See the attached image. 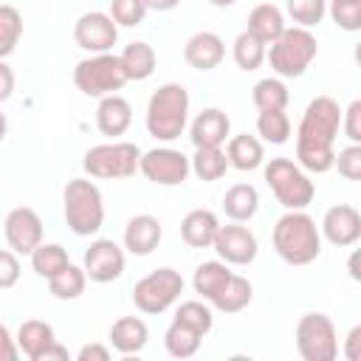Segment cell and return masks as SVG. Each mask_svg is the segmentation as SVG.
<instances>
[{
	"mask_svg": "<svg viewBox=\"0 0 361 361\" xmlns=\"http://www.w3.org/2000/svg\"><path fill=\"white\" fill-rule=\"evenodd\" d=\"M341 130V107L330 96H316L299 121L296 130V161L305 172L322 175L333 169L336 161V135Z\"/></svg>",
	"mask_w": 361,
	"mask_h": 361,
	"instance_id": "6da1fadb",
	"label": "cell"
},
{
	"mask_svg": "<svg viewBox=\"0 0 361 361\" xmlns=\"http://www.w3.org/2000/svg\"><path fill=\"white\" fill-rule=\"evenodd\" d=\"M274 251L288 265H307L322 254V231L302 209H288L274 226Z\"/></svg>",
	"mask_w": 361,
	"mask_h": 361,
	"instance_id": "7a4b0ae2",
	"label": "cell"
},
{
	"mask_svg": "<svg viewBox=\"0 0 361 361\" xmlns=\"http://www.w3.org/2000/svg\"><path fill=\"white\" fill-rule=\"evenodd\" d=\"M189 90L178 82L161 85L147 102V133L158 141H175L186 130Z\"/></svg>",
	"mask_w": 361,
	"mask_h": 361,
	"instance_id": "3957f363",
	"label": "cell"
},
{
	"mask_svg": "<svg viewBox=\"0 0 361 361\" xmlns=\"http://www.w3.org/2000/svg\"><path fill=\"white\" fill-rule=\"evenodd\" d=\"M316 54H319V42L310 34V28H302V25L285 28L265 48V59L271 62V71L285 79L302 76L310 68V62L316 59Z\"/></svg>",
	"mask_w": 361,
	"mask_h": 361,
	"instance_id": "277c9868",
	"label": "cell"
},
{
	"mask_svg": "<svg viewBox=\"0 0 361 361\" xmlns=\"http://www.w3.org/2000/svg\"><path fill=\"white\" fill-rule=\"evenodd\" d=\"M62 203H65V223L73 234L79 237H90L102 228L104 223V200L102 192L93 180L87 178H71L65 183L62 192Z\"/></svg>",
	"mask_w": 361,
	"mask_h": 361,
	"instance_id": "5b68a950",
	"label": "cell"
},
{
	"mask_svg": "<svg viewBox=\"0 0 361 361\" xmlns=\"http://www.w3.org/2000/svg\"><path fill=\"white\" fill-rule=\"evenodd\" d=\"M127 73L121 68V59L116 54H90L87 59H79L73 68V85L90 99L110 96L127 85Z\"/></svg>",
	"mask_w": 361,
	"mask_h": 361,
	"instance_id": "8992f818",
	"label": "cell"
},
{
	"mask_svg": "<svg viewBox=\"0 0 361 361\" xmlns=\"http://www.w3.org/2000/svg\"><path fill=\"white\" fill-rule=\"evenodd\" d=\"M265 183L285 209H305L316 195L313 180L290 158H271L265 164Z\"/></svg>",
	"mask_w": 361,
	"mask_h": 361,
	"instance_id": "52a82bcc",
	"label": "cell"
},
{
	"mask_svg": "<svg viewBox=\"0 0 361 361\" xmlns=\"http://www.w3.org/2000/svg\"><path fill=\"white\" fill-rule=\"evenodd\" d=\"M141 161V149L133 141H113V144H96L85 152L82 166L90 178L102 180H124L133 178Z\"/></svg>",
	"mask_w": 361,
	"mask_h": 361,
	"instance_id": "ba28073f",
	"label": "cell"
},
{
	"mask_svg": "<svg viewBox=\"0 0 361 361\" xmlns=\"http://www.w3.org/2000/svg\"><path fill=\"white\" fill-rule=\"evenodd\" d=\"M183 293V276L175 268H155L144 279L133 285V302L141 313H164L169 310Z\"/></svg>",
	"mask_w": 361,
	"mask_h": 361,
	"instance_id": "9c48e42d",
	"label": "cell"
},
{
	"mask_svg": "<svg viewBox=\"0 0 361 361\" xmlns=\"http://www.w3.org/2000/svg\"><path fill=\"white\" fill-rule=\"evenodd\" d=\"M296 350L305 361H333L338 355V336L324 313H305L296 322Z\"/></svg>",
	"mask_w": 361,
	"mask_h": 361,
	"instance_id": "30bf717a",
	"label": "cell"
},
{
	"mask_svg": "<svg viewBox=\"0 0 361 361\" xmlns=\"http://www.w3.org/2000/svg\"><path fill=\"white\" fill-rule=\"evenodd\" d=\"M138 169L147 180H152L158 186H180L192 172L189 158L172 147H155L149 152H141Z\"/></svg>",
	"mask_w": 361,
	"mask_h": 361,
	"instance_id": "8fae6325",
	"label": "cell"
},
{
	"mask_svg": "<svg viewBox=\"0 0 361 361\" xmlns=\"http://www.w3.org/2000/svg\"><path fill=\"white\" fill-rule=\"evenodd\" d=\"M73 39L87 54H107L118 39V25L104 11H85L73 23Z\"/></svg>",
	"mask_w": 361,
	"mask_h": 361,
	"instance_id": "7c38bea8",
	"label": "cell"
},
{
	"mask_svg": "<svg viewBox=\"0 0 361 361\" xmlns=\"http://www.w3.org/2000/svg\"><path fill=\"white\" fill-rule=\"evenodd\" d=\"M82 268H85V276L90 282H99V285L113 282L124 274V248L116 240H104V237L93 240L85 251Z\"/></svg>",
	"mask_w": 361,
	"mask_h": 361,
	"instance_id": "4fadbf2b",
	"label": "cell"
},
{
	"mask_svg": "<svg viewBox=\"0 0 361 361\" xmlns=\"http://www.w3.org/2000/svg\"><path fill=\"white\" fill-rule=\"evenodd\" d=\"M3 234H6V243L14 254H31L42 243V220L34 209L17 206L6 214Z\"/></svg>",
	"mask_w": 361,
	"mask_h": 361,
	"instance_id": "5bb4252c",
	"label": "cell"
},
{
	"mask_svg": "<svg viewBox=\"0 0 361 361\" xmlns=\"http://www.w3.org/2000/svg\"><path fill=\"white\" fill-rule=\"evenodd\" d=\"M212 248L228 265H248V262L257 259V237L245 226H240L234 220L228 226H220L217 228V237H214Z\"/></svg>",
	"mask_w": 361,
	"mask_h": 361,
	"instance_id": "9a60e30c",
	"label": "cell"
},
{
	"mask_svg": "<svg viewBox=\"0 0 361 361\" xmlns=\"http://www.w3.org/2000/svg\"><path fill=\"white\" fill-rule=\"evenodd\" d=\"M322 234L336 248L355 245L358 237H361V214H358V209H353L347 203L330 206L324 212V217H322Z\"/></svg>",
	"mask_w": 361,
	"mask_h": 361,
	"instance_id": "2e32d148",
	"label": "cell"
},
{
	"mask_svg": "<svg viewBox=\"0 0 361 361\" xmlns=\"http://www.w3.org/2000/svg\"><path fill=\"white\" fill-rule=\"evenodd\" d=\"M226 56V42L214 31H197L183 45V59L195 71H214Z\"/></svg>",
	"mask_w": 361,
	"mask_h": 361,
	"instance_id": "e0dca14e",
	"label": "cell"
},
{
	"mask_svg": "<svg viewBox=\"0 0 361 361\" xmlns=\"http://www.w3.org/2000/svg\"><path fill=\"white\" fill-rule=\"evenodd\" d=\"M231 133V118L220 107H206L195 116L189 127V138L195 147H220Z\"/></svg>",
	"mask_w": 361,
	"mask_h": 361,
	"instance_id": "ac0fdd59",
	"label": "cell"
},
{
	"mask_svg": "<svg viewBox=\"0 0 361 361\" xmlns=\"http://www.w3.org/2000/svg\"><path fill=\"white\" fill-rule=\"evenodd\" d=\"M164 237V228H161V220L152 217V214H135L130 217V223L124 226V248L135 257H147L158 248Z\"/></svg>",
	"mask_w": 361,
	"mask_h": 361,
	"instance_id": "d6986e66",
	"label": "cell"
},
{
	"mask_svg": "<svg viewBox=\"0 0 361 361\" xmlns=\"http://www.w3.org/2000/svg\"><path fill=\"white\" fill-rule=\"evenodd\" d=\"M133 124V107L124 96L118 93H110V96H102L99 99V107H96V127L102 130V135H124L127 127Z\"/></svg>",
	"mask_w": 361,
	"mask_h": 361,
	"instance_id": "ffe728a7",
	"label": "cell"
},
{
	"mask_svg": "<svg viewBox=\"0 0 361 361\" xmlns=\"http://www.w3.org/2000/svg\"><path fill=\"white\" fill-rule=\"evenodd\" d=\"M220 220L214 212L209 209H192L183 220H180V240L189 248H212L214 237H217Z\"/></svg>",
	"mask_w": 361,
	"mask_h": 361,
	"instance_id": "44dd1931",
	"label": "cell"
},
{
	"mask_svg": "<svg viewBox=\"0 0 361 361\" xmlns=\"http://www.w3.org/2000/svg\"><path fill=\"white\" fill-rule=\"evenodd\" d=\"M149 341V330L144 324V319L138 316H121L118 322H113L110 327V344L116 353L121 355H135L147 347Z\"/></svg>",
	"mask_w": 361,
	"mask_h": 361,
	"instance_id": "7402d4cb",
	"label": "cell"
},
{
	"mask_svg": "<svg viewBox=\"0 0 361 361\" xmlns=\"http://www.w3.org/2000/svg\"><path fill=\"white\" fill-rule=\"evenodd\" d=\"M251 296H254L251 282L245 276H240V274H231L226 279V285L209 299V305L214 310H220V313H240V310H245L251 305Z\"/></svg>",
	"mask_w": 361,
	"mask_h": 361,
	"instance_id": "603a6c76",
	"label": "cell"
},
{
	"mask_svg": "<svg viewBox=\"0 0 361 361\" xmlns=\"http://www.w3.org/2000/svg\"><path fill=\"white\" fill-rule=\"evenodd\" d=\"M226 158H228V166L240 169V172H251L257 169L262 161H265V152H262V144L259 138L243 133V135H231L228 144H226Z\"/></svg>",
	"mask_w": 361,
	"mask_h": 361,
	"instance_id": "cb8c5ba5",
	"label": "cell"
},
{
	"mask_svg": "<svg viewBox=\"0 0 361 361\" xmlns=\"http://www.w3.org/2000/svg\"><path fill=\"white\" fill-rule=\"evenodd\" d=\"M118 59H121V68H124V73H127L130 82H144L155 71V48L149 42H141V39L138 42H130L118 54Z\"/></svg>",
	"mask_w": 361,
	"mask_h": 361,
	"instance_id": "d4e9b609",
	"label": "cell"
},
{
	"mask_svg": "<svg viewBox=\"0 0 361 361\" xmlns=\"http://www.w3.org/2000/svg\"><path fill=\"white\" fill-rule=\"evenodd\" d=\"M259 209V192L251 183H234L226 195H223V212L234 220V223H248Z\"/></svg>",
	"mask_w": 361,
	"mask_h": 361,
	"instance_id": "484cf974",
	"label": "cell"
},
{
	"mask_svg": "<svg viewBox=\"0 0 361 361\" xmlns=\"http://www.w3.org/2000/svg\"><path fill=\"white\" fill-rule=\"evenodd\" d=\"M17 350L23 353V355H28L31 361H37V355L48 347V344H54L56 338H54V327L48 324V322H39V319H28V322H23L20 324V330H17Z\"/></svg>",
	"mask_w": 361,
	"mask_h": 361,
	"instance_id": "4316f807",
	"label": "cell"
},
{
	"mask_svg": "<svg viewBox=\"0 0 361 361\" xmlns=\"http://www.w3.org/2000/svg\"><path fill=\"white\" fill-rule=\"evenodd\" d=\"M248 31L268 45V42H274L285 31V17H282V11L274 3H259L248 14Z\"/></svg>",
	"mask_w": 361,
	"mask_h": 361,
	"instance_id": "83f0119b",
	"label": "cell"
},
{
	"mask_svg": "<svg viewBox=\"0 0 361 361\" xmlns=\"http://www.w3.org/2000/svg\"><path fill=\"white\" fill-rule=\"evenodd\" d=\"M189 169L200 180H220L228 169V158L220 147H195V155L189 158Z\"/></svg>",
	"mask_w": 361,
	"mask_h": 361,
	"instance_id": "f1b7e54d",
	"label": "cell"
},
{
	"mask_svg": "<svg viewBox=\"0 0 361 361\" xmlns=\"http://www.w3.org/2000/svg\"><path fill=\"white\" fill-rule=\"evenodd\" d=\"M231 276V268L228 262H220V259H212V262H200L195 268V276H192V285H195V293H200L206 302L226 285V279Z\"/></svg>",
	"mask_w": 361,
	"mask_h": 361,
	"instance_id": "f546056e",
	"label": "cell"
},
{
	"mask_svg": "<svg viewBox=\"0 0 361 361\" xmlns=\"http://www.w3.org/2000/svg\"><path fill=\"white\" fill-rule=\"evenodd\" d=\"M31 268L37 276L42 279H51L54 274H59L71 259H68V251L59 245V243H39L31 254Z\"/></svg>",
	"mask_w": 361,
	"mask_h": 361,
	"instance_id": "4dcf8cb0",
	"label": "cell"
},
{
	"mask_svg": "<svg viewBox=\"0 0 361 361\" xmlns=\"http://www.w3.org/2000/svg\"><path fill=\"white\" fill-rule=\"evenodd\" d=\"M200 341H203L200 333H195L192 327H186V324H180L175 319H172V324L164 333V347H166V353L172 358H189V355H195L200 350Z\"/></svg>",
	"mask_w": 361,
	"mask_h": 361,
	"instance_id": "1f68e13d",
	"label": "cell"
},
{
	"mask_svg": "<svg viewBox=\"0 0 361 361\" xmlns=\"http://www.w3.org/2000/svg\"><path fill=\"white\" fill-rule=\"evenodd\" d=\"M85 285H87L85 268H76L73 262H68L59 274H54V276L48 279V290H51L56 299H62V302L79 299V296L85 293Z\"/></svg>",
	"mask_w": 361,
	"mask_h": 361,
	"instance_id": "d6a6232c",
	"label": "cell"
},
{
	"mask_svg": "<svg viewBox=\"0 0 361 361\" xmlns=\"http://www.w3.org/2000/svg\"><path fill=\"white\" fill-rule=\"evenodd\" d=\"M265 48H268V45H265L259 37H254L248 28L240 31L237 39H234V48H231L237 68H240V71H257V68L265 62Z\"/></svg>",
	"mask_w": 361,
	"mask_h": 361,
	"instance_id": "836d02e7",
	"label": "cell"
},
{
	"mask_svg": "<svg viewBox=\"0 0 361 361\" xmlns=\"http://www.w3.org/2000/svg\"><path fill=\"white\" fill-rule=\"evenodd\" d=\"M288 99H290V93H288L285 82L271 79V76L268 79H259L254 85V90H251V102H254L257 110H285L288 107Z\"/></svg>",
	"mask_w": 361,
	"mask_h": 361,
	"instance_id": "e575fe53",
	"label": "cell"
},
{
	"mask_svg": "<svg viewBox=\"0 0 361 361\" xmlns=\"http://www.w3.org/2000/svg\"><path fill=\"white\" fill-rule=\"evenodd\" d=\"M20 37H23V14L14 6L0 3V59L14 54Z\"/></svg>",
	"mask_w": 361,
	"mask_h": 361,
	"instance_id": "d590c367",
	"label": "cell"
},
{
	"mask_svg": "<svg viewBox=\"0 0 361 361\" xmlns=\"http://www.w3.org/2000/svg\"><path fill=\"white\" fill-rule=\"evenodd\" d=\"M257 133L268 144H285L290 138V118H288V113L285 110H259Z\"/></svg>",
	"mask_w": 361,
	"mask_h": 361,
	"instance_id": "8d00e7d4",
	"label": "cell"
},
{
	"mask_svg": "<svg viewBox=\"0 0 361 361\" xmlns=\"http://www.w3.org/2000/svg\"><path fill=\"white\" fill-rule=\"evenodd\" d=\"M175 322H180V324L192 327V330H195V333H200V336H209V333H212V327H214L212 307H209V305H203V302H197V299L183 302V305L175 310Z\"/></svg>",
	"mask_w": 361,
	"mask_h": 361,
	"instance_id": "74e56055",
	"label": "cell"
},
{
	"mask_svg": "<svg viewBox=\"0 0 361 361\" xmlns=\"http://www.w3.org/2000/svg\"><path fill=\"white\" fill-rule=\"evenodd\" d=\"M285 6H288L290 20L302 28L319 25L327 14V0H285Z\"/></svg>",
	"mask_w": 361,
	"mask_h": 361,
	"instance_id": "f35d334b",
	"label": "cell"
},
{
	"mask_svg": "<svg viewBox=\"0 0 361 361\" xmlns=\"http://www.w3.org/2000/svg\"><path fill=\"white\" fill-rule=\"evenodd\" d=\"M147 0H110V17L121 28H133L147 14Z\"/></svg>",
	"mask_w": 361,
	"mask_h": 361,
	"instance_id": "ab89813d",
	"label": "cell"
},
{
	"mask_svg": "<svg viewBox=\"0 0 361 361\" xmlns=\"http://www.w3.org/2000/svg\"><path fill=\"white\" fill-rule=\"evenodd\" d=\"M330 17L344 31L361 28V0H330Z\"/></svg>",
	"mask_w": 361,
	"mask_h": 361,
	"instance_id": "60d3db41",
	"label": "cell"
},
{
	"mask_svg": "<svg viewBox=\"0 0 361 361\" xmlns=\"http://www.w3.org/2000/svg\"><path fill=\"white\" fill-rule=\"evenodd\" d=\"M333 166H338V175H344L347 180H358L361 178V144H350L338 149Z\"/></svg>",
	"mask_w": 361,
	"mask_h": 361,
	"instance_id": "b9f144b4",
	"label": "cell"
},
{
	"mask_svg": "<svg viewBox=\"0 0 361 361\" xmlns=\"http://www.w3.org/2000/svg\"><path fill=\"white\" fill-rule=\"evenodd\" d=\"M341 130L350 138V144H361V102H350L347 110H341Z\"/></svg>",
	"mask_w": 361,
	"mask_h": 361,
	"instance_id": "7bdbcfd3",
	"label": "cell"
},
{
	"mask_svg": "<svg viewBox=\"0 0 361 361\" xmlns=\"http://www.w3.org/2000/svg\"><path fill=\"white\" fill-rule=\"evenodd\" d=\"M17 279H20V259H17V254L0 248V290L14 288Z\"/></svg>",
	"mask_w": 361,
	"mask_h": 361,
	"instance_id": "ee69618b",
	"label": "cell"
},
{
	"mask_svg": "<svg viewBox=\"0 0 361 361\" xmlns=\"http://www.w3.org/2000/svg\"><path fill=\"white\" fill-rule=\"evenodd\" d=\"M17 355H20L17 341L11 338L8 327H6V324H0V361H17Z\"/></svg>",
	"mask_w": 361,
	"mask_h": 361,
	"instance_id": "f6af8a7d",
	"label": "cell"
},
{
	"mask_svg": "<svg viewBox=\"0 0 361 361\" xmlns=\"http://www.w3.org/2000/svg\"><path fill=\"white\" fill-rule=\"evenodd\" d=\"M344 358H347V361H361V327H358V324L347 333V341H344Z\"/></svg>",
	"mask_w": 361,
	"mask_h": 361,
	"instance_id": "bcb514c9",
	"label": "cell"
},
{
	"mask_svg": "<svg viewBox=\"0 0 361 361\" xmlns=\"http://www.w3.org/2000/svg\"><path fill=\"white\" fill-rule=\"evenodd\" d=\"M76 361H110V350L104 344H85L76 353Z\"/></svg>",
	"mask_w": 361,
	"mask_h": 361,
	"instance_id": "7dc6e473",
	"label": "cell"
},
{
	"mask_svg": "<svg viewBox=\"0 0 361 361\" xmlns=\"http://www.w3.org/2000/svg\"><path fill=\"white\" fill-rule=\"evenodd\" d=\"M14 71L0 59V102H6L11 93H14Z\"/></svg>",
	"mask_w": 361,
	"mask_h": 361,
	"instance_id": "c3c4849f",
	"label": "cell"
},
{
	"mask_svg": "<svg viewBox=\"0 0 361 361\" xmlns=\"http://www.w3.org/2000/svg\"><path fill=\"white\" fill-rule=\"evenodd\" d=\"M37 361H68V350L54 341V344H48V347L37 355Z\"/></svg>",
	"mask_w": 361,
	"mask_h": 361,
	"instance_id": "681fc988",
	"label": "cell"
},
{
	"mask_svg": "<svg viewBox=\"0 0 361 361\" xmlns=\"http://www.w3.org/2000/svg\"><path fill=\"white\" fill-rule=\"evenodd\" d=\"M180 0H147V8H155V11H172L178 8Z\"/></svg>",
	"mask_w": 361,
	"mask_h": 361,
	"instance_id": "f907efd6",
	"label": "cell"
},
{
	"mask_svg": "<svg viewBox=\"0 0 361 361\" xmlns=\"http://www.w3.org/2000/svg\"><path fill=\"white\" fill-rule=\"evenodd\" d=\"M212 6H217V8H228V6H234L237 0H209Z\"/></svg>",
	"mask_w": 361,
	"mask_h": 361,
	"instance_id": "816d5d0a",
	"label": "cell"
},
{
	"mask_svg": "<svg viewBox=\"0 0 361 361\" xmlns=\"http://www.w3.org/2000/svg\"><path fill=\"white\" fill-rule=\"evenodd\" d=\"M6 130H8V121H6V116L0 113V141L6 138Z\"/></svg>",
	"mask_w": 361,
	"mask_h": 361,
	"instance_id": "f5cc1de1",
	"label": "cell"
},
{
	"mask_svg": "<svg viewBox=\"0 0 361 361\" xmlns=\"http://www.w3.org/2000/svg\"><path fill=\"white\" fill-rule=\"evenodd\" d=\"M350 276H353V279H358V271H355V254L350 257Z\"/></svg>",
	"mask_w": 361,
	"mask_h": 361,
	"instance_id": "db71d44e",
	"label": "cell"
}]
</instances>
